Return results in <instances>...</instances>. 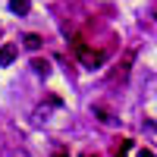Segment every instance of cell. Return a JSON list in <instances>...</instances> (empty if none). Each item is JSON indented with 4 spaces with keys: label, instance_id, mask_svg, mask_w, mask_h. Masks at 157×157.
<instances>
[{
    "label": "cell",
    "instance_id": "30bf717a",
    "mask_svg": "<svg viewBox=\"0 0 157 157\" xmlns=\"http://www.w3.org/2000/svg\"><path fill=\"white\" fill-rule=\"evenodd\" d=\"M13 157H29V154H25V151H16V154H13Z\"/></svg>",
    "mask_w": 157,
    "mask_h": 157
},
{
    "label": "cell",
    "instance_id": "52a82bcc",
    "mask_svg": "<svg viewBox=\"0 0 157 157\" xmlns=\"http://www.w3.org/2000/svg\"><path fill=\"white\" fill-rule=\"evenodd\" d=\"M94 116H98L101 123H113V116H110L107 110H104V107H94Z\"/></svg>",
    "mask_w": 157,
    "mask_h": 157
},
{
    "label": "cell",
    "instance_id": "9c48e42d",
    "mask_svg": "<svg viewBox=\"0 0 157 157\" xmlns=\"http://www.w3.org/2000/svg\"><path fill=\"white\" fill-rule=\"evenodd\" d=\"M54 157H66V151H63V148H57V154Z\"/></svg>",
    "mask_w": 157,
    "mask_h": 157
},
{
    "label": "cell",
    "instance_id": "7a4b0ae2",
    "mask_svg": "<svg viewBox=\"0 0 157 157\" xmlns=\"http://www.w3.org/2000/svg\"><path fill=\"white\" fill-rule=\"evenodd\" d=\"M16 60V44H3L0 47V66H10Z\"/></svg>",
    "mask_w": 157,
    "mask_h": 157
},
{
    "label": "cell",
    "instance_id": "ba28073f",
    "mask_svg": "<svg viewBox=\"0 0 157 157\" xmlns=\"http://www.w3.org/2000/svg\"><path fill=\"white\" fill-rule=\"evenodd\" d=\"M138 157H157V154H154V151H148V148H141V151H138Z\"/></svg>",
    "mask_w": 157,
    "mask_h": 157
},
{
    "label": "cell",
    "instance_id": "8992f818",
    "mask_svg": "<svg viewBox=\"0 0 157 157\" xmlns=\"http://www.w3.org/2000/svg\"><path fill=\"white\" fill-rule=\"evenodd\" d=\"M126 151H132V141H129V138H120V145H116V157H126Z\"/></svg>",
    "mask_w": 157,
    "mask_h": 157
},
{
    "label": "cell",
    "instance_id": "277c9868",
    "mask_svg": "<svg viewBox=\"0 0 157 157\" xmlns=\"http://www.w3.org/2000/svg\"><path fill=\"white\" fill-rule=\"evenodd\" d=\"M25 47H29V50H38V47H41V35H25Z\"/></svg>",
    "mask_w": 157,
    "mask_h": 157
},
{
    "label": "cell",
    "instance_id": "6da1fadb",
    "mask_svg": "<svg viewBox=\"0 0 157 157\" xmlns=\"http://www.w3.org/2000/svg\"><path fill=\"white\" fill-rule=\"evenodd\" d=\"M72 47H75L78 60H82L88 69H98L101 63H104V54H101V50H91V47L85 44V38H82V35H75V38H72Z\"/></svg>",
    "mask_w": 157,
    "mask_h": 157
},
{
    "label": "cell",
    "instance_id": "8fae6325",
    "mask_svg": "<svg viewBox=\"0 0 157 157\" xmlns=\"http://www.w3.org/2000/svg\"><path fill=\"white\" fill-rule=\"evenodd\" d=\"M82 157H98V154H82Z\"/></svg>",
    "mask_w": 157,
    "mask_h": 157
},
{
    "label": "cell",
    "instance_id": "5b68a950",
    "mask_svg": "<svg viewBox=\"0 0 157 157\" xmlns=\"http://www.w3.org/2000/svg\"><path fill=\"white\" fill-rule=\"evenodd\" d=\"M32 66H35V72H38V75H47V72H50V63H47V60H35Z\"/></svg>",
    "mask_w": 157,
    "mask_h": 157
},
{
    "label": "cell",
    "instance_id": "3957f363",
    "mask_svg": "<svg viewBox=\"0 0 157 157\" xmlns=\"http://www.w3.org/2000/svg\"><path fill=\"white\" fill-rule=\"evenodd\" d=\"M10 10L19 13V16H25V13H29V0H10Z\"/></svg>",
    "mask_w": 157,
    "mask_h": 157
}]
</instances>
